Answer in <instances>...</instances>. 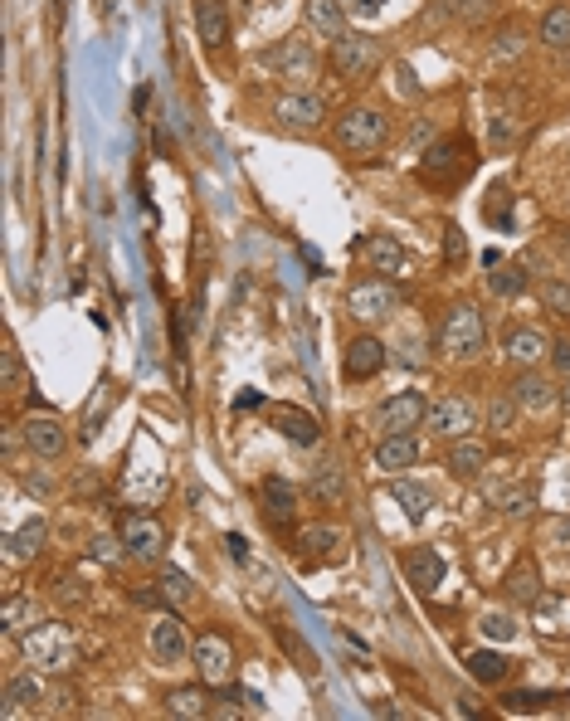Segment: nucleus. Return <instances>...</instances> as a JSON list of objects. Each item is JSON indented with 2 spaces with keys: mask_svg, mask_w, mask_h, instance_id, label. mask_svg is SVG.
I'll return each instance as SVG.
<instances>
[{
  "mask_svg": "<svg viewBox=\"0 0 570 721\" xmlns=\"http://www.w3.org/2000/svg\"><path fill=\"white\" fill-rule=\"evenodd\" d=\"M337 546H342V532H337V527H322V522H317V527H303V532H298V556H303V561H327Z\"/></svg>",
  "mask_w": 570,
  "mask_h": 721,
  "instance_id": "obj_31",
  "label": "nucleus"
},
{
  "mask_svg": "<svg viewBox=\"0 0 570 721\" xmlns=\"http://www.w3.org/2000/svg\"><path fill=\"white\" fill-rule=\"evenodd\" d=\"M20 376V356L15 351H5V380H15Z\"/></svg>",
  "mask_w": 570,
  "mask_h": 721,
  "instance_id": "obj_54",
  "label": "nucleus"
},
{
  "mask_svg": "<svg viewBox=\"0 0 570 721\" xmlns=\"http://www.w3.org/2000/svg\"><path fill=\"white\" fill-rule=\"evenodd\" d=\"M512 395H517V405H522L527 415H541V410H556V405H561V385H551V380L541 376V371H532V366L517 376Z\"/></svg>",
  "mask_w": 570,
  "mask_h": 721,
  "instance_id": "obj_16",
  "label": "nucleus"
},
{
  "mask_svg": "<svg viewBox=\"0 0 570 721\" xmlns=\"http://www.w3.org/2000/svg\"><path fill=\"white\" fill-rule=\"evenodd\" d=\"M488 293H493V298H522V293H527V273H522V268H493V273H488Z\"/></svg>",
  "mask_w": 570,
  "mask_h": 721,
  "instance_id": "obj_34",
  "label": "nucleus"
},
{
  "mask_svg": "<svg viewBox=\"0 0 570 721\" xmlns=\"http://www.w3.org/2000/svg\"><path fill=\"white\" fill-rule=\"evenodd\" d=\"M390 497H395V507H405L410 522H424V517L434 512V493H429L424 483H410V478H395V483H390Z\"/></svg>",
  "mask_w": 570,
  "mask_h": 721,
  "instance_id": "obj_28",
  "label": "nucleus"
},
{
  "mask_svg": "<svg viewBox=\"0 0 570 721\" xmlns=\"http://www.w3.org/2000/svg\"><path fill=\"white\" fill-rule=\"evenodd\" d=\"M44 541H49V527H44L39 517H30L20 532L5 536V556H10V561H35L39 551H44Z\"/></svg>",
  "mask_w": 570,
  "mask_h": 721,
  "instance_id": "obj_27",
  "label": "nucleus"
},
{
  "mask_svg": "<svg viewBox=\"0 0 570 721\" xmlns=\"http://www.w3.org/2000/svg\"><path fill=\"white\" fill-rule=\"evenodd\" d=\"M424 424H429L439 439H468V434L478 429V405H473L468 395H444V400L429 405Z\"/></svg>",
  "mask_w": 570,
  "mask_h": 721,
  "instance_id": "obj_6",
  "label": "nucleus"
},
{
  "mask_svg": "<svg viewBox=\"0 0 570 721\" xmlns=\"http://www.w3.org/2000/svg\"><path fill=\"white\" fill-rule=\"evenodd\" d=\"M152 653L161 668H181L190 658V639H186V629L176 624V614H156L152 619Z\"/></svg>",
  "mask_w": 570,
  "mask_h": 721,
  "instance_id": "obj_13",
  "label": "nucleus"
},
{
  "mask_svg": "<svg viewBox=\"0 0 570 721\" xmlns=\"http://www.w3.org/2000/svg\"><path fill=\"white\" fill-rule=\"evenodd\" d=\"M517 49H522V35H517V30H507V35H497V44H493V54H497V59H512Z\"/></svg>",
  "mask_w": 570,
  "mask_h": 721,
  "instance_id": "obj_46",
  "label": "nucleus"
},
{
  "mask_svg": "<svg viewBox=\"0 0 570 721\" xmlns=\"http://www.w3.org/2000/svg\"><path fill=\"white\" fill-rule=\"evenodd\" d=\"M507 668H512V663H507V658H502V653H493V648H478V653H468V673H473V678H478V683H502V678H507Z\"/></svg>",
  "mask_w": 570,
  "mask_h": 721,
  "instance_id": "obj_32",
  "label": "nucleus"
},
{
  "mask_svg": "<svg viewBox=\"0 0 570 721\" xmlns=\"http://www.w3.org/2000/svg\"><path fill=\"white\" fill-rule=\"evenodd\" d=\"M268 424H273L288 444H298V449H312V444L322 439V424L307 415V410H298V405H268Z\"/></svg>",
  "mask_w": 570,
  "mask_h": 721,
  "instance_id": "obj_14",
  "label": "nucleus"
},
{
  "mask_svg": "<svg viewBox=\"0 0 570 721\" xmlns=\"http://www.w3.org/2000/svg\"><path fill=\"white\" fill-rule=\"evenodd\" d=\"M444 10L463 20V25H478V20H488L493 15V0H444Z\"/></svg>",
  "mask_w": 570,
  "mask_h": 721,
  "instance_id": "obj_38",
  "label": "nucleus"
},
{
  "mask_svg": "<svg viewBox=\"0 0 570 721\" xmlns=\"http://www.w3.org/2000/svg\"><path fill=\"white\" fill-rule=\"evenodd\" d=\"M419 463V444L415 434H385L376 449V468H385V473H400V468H415Z\"/></svg>",
  "mask_w": 570,
  "mask_h": 721,
  "instance_id": "obj_24",
  "label": "nucleus"
},
{
  "mask_svg": "<svg viewBox=\"0 0 570 721\" xmlns=\"http://www.w3.org/2000/svg\"><path fill=\"white\" fill-rule=\"evenodd\" d=\"M463 254H468V244H463V229L449 225V229H444V259H449V264H463Z\"/></svg>",
  "mask_w": 570,
  "mask_h": 721,
  "instance_id": "obj_44",
  "label": "nucleus"
},
{
  "mask_svg": "<svg viewBox=\"0 0 570 721\" xmlns=\"http://www.w3.org/2000/svg\"><path fill=\"white\" fill-rule=\"evenodd\" d=\"M332 137H337L342 152L371 156L390 142V117L380 113V108H346V113L337 117V127H332Z\"/></svg>",
  "mask_w": 570,
  "mask_h": 721,
  "instance_id": "obj_1",
  "label": "nucleus"
},
{
  "mask_svg": "<svg viewBox=\"0 0 570 721\" xmlns=\"http://www.w3.org/2000/svg\"><path fill=\"white\" fill-rule=\"evenodd\" d=\"M273 117H278L288 132H312V127H322L327 103H322L312 88H288V93L273 98Z\"/></svg>",
  "mask_w": 570,
  "mask_h": 721,
  "instance_id": "obj_7",
  "label": "nucleus"
},
{
  "mask_svg": "<svg viewBox=\"0 0 570 721\" xmlns=\"http://www.w3.org/2000/svg\"><path fill=\"white\" fill-rule=\"evenodd\" d=\"M546 351H551V337L536 332V327H512V332L502 337V356L517 361V366H541Z\"/></svg>",
  "mask_w": 570,
  "mask_h": 721,
  "instance_id": "obj_19",
  "label": "nucleus"
},
{
  "mask_svg": "<svg viewBox=\"0 0 570 721\" xmlns=\"http://www.w3.org/2000/svg\"><path fill=\"white\" fill-rule=\"evenodd\" d=\"M122 541H127V556L142 561V566H152V561L166 556V527L156 517H127L122 522Z\"/></svg>",
  "mask_w": 570,
  "mask_h": 721,
  "instance_id": "obj_9",
  "label": "nucleus"
},
{
  "mask_svg": "<svg viewBox=\"0 0 570 721\" xmlns=\"http://www.w3.org/2000/svg\"><path fill=\"white\" fill-rule=\"evenodd\" d=\"M551 361H556L561 371H570V342H551Z\"/></svg>",
  "mask_w": 570,
  "mask_h": 721,
  "instance_id": "obj_50",
  "label": "nucleus"
},
{
  "mask_svg": "<svg viewBox=\"0 0 570 721\" xmlns=\"http://www.w3.org/2000/svg\"><path fill=\"white\" fill-rule=\"evenodd\" d=\"M264 64L278 78H288L293 88H307L317 78V49H312L307 35H288V39H278V49H268Z\"/></svg>",
  "mask_w": 570,
  "mask_h": 721,
  "instance_id": "obj_4",
  "label": "nucleus"
},
{
  "mask_svg": "<svg viewBox=\"0 0 570 721\" xmlns=\"http://www.w3.org/2000/svg\"><path fill=\"white\" fill-rule=\"evenodd\" d=\"M497 507H502L507 517H527V512L536 507V493H532V488H512V493L497 497Z\"/></svg>",
  "mask_w": 570,
  "mask_h": 721,
  "instance_id": "obj_40",
  "label": "nucleus"
},
{
  "mask_svg": "<svg viewBox=\"0 0 570 721\" xmlns=\"http://www.w3.org/2000/svg\"><path fill=\"white\" fill-rule=\"evenodd\" d=\"M166 712H171V717H205L210 707H205V692H200V687H176V692L166 697Z\"/></svg>",
  "mask_w": 570,
  "mask_h": 721,
  "instance_id": "obj_35",
  "label": "nucleus"
},
{
  "mask_svg": "<svg viewBox=\"0 0 570 721\" xmlns=\"http://www.w3.org/2000/svg\"><path fill=\"white\" fill-rule=\"evenodd\" d=\"M361 249H366L371 268H376V273H385V278H400V273L410 268V254H405V244H400L395 234H371Z\"/></svg>",
  "mask_w": 570,
  "mask_h": 721,
  "instance_id": "obj_20",
  "label": "nucleus"
},
{
  "mask_svg": "<svg viewBox=\"0 0 570 721\" xmlns=\"http://www.w3.org/2000/svg\"><path fill=\"white\" fill-rule=\"evenodd\" d=\"M410 142H434V122H429V117L410 127Z\"/></svg>",
  "mask_w": 570,
  "mask_h": 721,
  "instance_id": "obj_49",
  "label": "nucleus"
},
{
  "mask_svg": "<svg viewBox=\"0 0 570 721\" xmlns=\"http://www.w3.org/2000/svg\"><path fill=\"white\" fill-rule=\"evenodd\" d=\"M541 44H551V49H570V5L546 10V20H541Z\"/></svg>",
  "mask_w": 570,
  "mask_h": 721,
  "instance_id": "obj_33",
  "label": "nucleus"
},
{
  "mask_svg": "<svg viewBox=\"0 0 570 721\" xmlns=\"http://www.w3.org/2000/svg\"><path fill=\"white\" fill-rule=\"evenodd\" d=\"M161 595H166V605H190L195 585H190V575L181 566H166L161 570Z\"/></svg>",
  "mask_w": 570,
  "mask_h": 721,
  "instance_id": "obj_36",
  "label": "nucleus"
},
{
  "mask_svg": "<svg viewBox=\"0 0 570 721\" xmlns=\"http://www.w3.org/2000/svg\"><path fill=\"white\" fill-rule=\"evenodd\" d=\"M39 702H44V683H39L35 673H20V678H10V683H5V697H0V717H20V712H35Z\"/></svg>",
  "mask_w": 570,
  "mask_h": 721,
  "instance_id": "obj_22",
  "label": "nucleus"
},
{
  "mask_svg": "<svg viewBox=\"0 0 570 721\" xmlns=\"http://www.w3.org/2000/svg\"><path fill=\"white\" fill-rule=\"evenodd\" d=\"M264 517L273 527H293L298 517V488L288 478H268L264 483Z\"/></svg>",
  "mask_w": 570,
  "mask_h": 721,
  "instance_id": "obj_21",
  "label": "nucleus"
},
{
  "mask_svg": "<svg viewBox=\"0 0 570 721\" xmlns=\"http://www.w3.org/2000/svg\"><path fill=\"white\" fill-rule=\"evenodd\" d=\"M444 468L454 473V478H463V483H473L483 468H488V449L468 434V439H454V449H449V458H444Z\"/></svg>",
  "mask_w": 570,
  "mask_h": 721,
  "instance_id": "obj_23",
  "label": "nucleus"
},
{
  "mask_svg": "<svg viewBox=\"0 0 570 721\" xmlns=\"http://www.w3.org/2000/svg\"><path fill=\"white\" fill-rule=\"evenodd\" d=\"M376 64H380L376 39L351 35V30L332 39V74H337V78H366Z\"/></svg>",
  "mask_w": 570,
  "mask_h": 721,
  "instance_id": "obj_8",
  "label": "nucleus"
},
{
  "mask_svg": "<svg viewBox=\"0 0 570 721\" xmlns=\"http://www.w3.org/2000/svg\"><path fill=\"white\" fill-rule=\"evenodd\" d=\"M507 600H517V605H541V575H536L532 561H517V566L507 570Z\"/></svg>",
  "mask_w": 570,
  "mask_h": 721,
  "instance_id": "obj_30",
  "label": "nucleus"
},
{
  "mask_svg": "<svg viewBox=\"0 0 570 721\" xmlns=\"http://www.w3.org/2000/svg\"><path fill=\"white\" fill-rule=\"evenodd\" d=\"M25 653H30V663L49 668V673H64V668L78 663L74 634H69L64 624H35V629L25 634Z\"/></svg>",
  "mask_w": 570,
  "mask_h": 721,
  "instance_id": "obj_3",
  "label": "nucleus"
},
{
  "mask_svg": "<svg viewBox=\"0 0 570 721\" xmlns=\"http://www.w3.org/2000/svg\"><path fill=\"white\" fill-rule=\"evenodd\" d=\"M195 668H200V678L210 687H225L234 678V653L220 634H200L195 639Z\"/></svg>",
  "mask_w": 570,
  "mask_h": 721,
  "instance_id": "obj_12",
  "label": "nucleus"
},
{
  "mask_svg": "<svg viewBox=\"0 0 570 721\" xmlns=\"http://www.w3.org/2000/svg\"><path fill=\"white\" fill-rule=\"evenodd\" d=\"M225 546L234 561H249V541H244V536H225Z\"/></svg>",
  "mask_w": 570,
  "mask_h": 721,
  "instance_id": "obj_48",
  "label": "nucleus"
},
{
  "mask_svg": "<svg viewBox=\"0 0 570 721\" xmlns=\"http://www.w3.org/2000/svg\"><path fill=\"white\" fill-rule=\"evenodd\" d=\"M161 600H166V595H161V590H137V605H161Z\"/></svg>",
  "mask_w": 570,
  "mask_h": 721,
  "instance_id": "obj_53",
  "label": "nucleus"
},
{
  "mask_svg": "<svg viewBox=\"0 0 570 721\" xmlns=\"http://www.w3.org/2000/svg\"><path fill=\"white\" fill-rule=\"evenodd\" d=\"M483 342H488L483 312L473 303L449 307V317H444V327H439V351H444V356H458V361H473V356H483Z\"/></svg>",
  "mask_w": 570,
  "mask_h": 721,
  "instance_id": "obj_2",
  "label": "nucleus"
},
{
  "mask_svg": "<svg viewBox=\"0 0 570 721\" xmlns=\"http://www.w3.org/2000/svg\"><path fill=\"white\" fill-rule=\"evenodd\" d=\"M493 142L502 147V142H512V122L507 117H493Z\"/></svg>",
  "mask_w": 570,
  "mask_h": 721,
  "instance_id": "obj_51",
  "label": "nucleus"
},
{
  "mask_svg": "<svg viewBox=\"0 0 570 721\" xmlns=\"http://www.w3.org/2000/svg\"><path fill=\"white\" fill-rule=\"evenodd\" d=\"M468 142H434L424 161H419V176L424 181H458V176H468Z\"/></svg>",
  "mask_w": 570,
  "mask_h": 721,
  "instance_id": "obj_10",
  "label": "nucleus"
},
{
  "mask_svg": "<svg viewBox=\"0 0 570 721\" xmlns=\"http://www.w3.org/2000/svg\"><path fill=\"white\" fill-rule=\"evenodd\" d=\"M424 415H429V405H424V395L419 390H400V395H390L385 405H380V429L385 434H410V429H419L424 424Z\"/></svg>",
  "mask_w": 570,
  "mask_h": 721,
  "instance_id": "obj_11",
  "label": "nucleus"
},
{
  "mask_svg": "<svg viewBox=\"0 0 570 721\" xmlns=\"http://www.w3.org/2000/svg\"><path fill=\"white\" fill-rule=\"evenodd\" d=\"M307 493L317 497L322 507H342V502H346V468H337V463H322V468L312 473Z\"/></svg>",
  "mask_w": 570,
  "mask_h": 721,
  "instance_id": "obj_29",
  "label": "nucleus"
},
{
  "mask_svg": "<svg viewBox=\"0 0 570 721\" xmlns=\"http://www.w3.org/2000/svg\"><path fill=\"white\" fill-rule=\"evenodd\" d=\"M517 410H522V405H517V395H493V405H488V429H497V434H502V429H512Z\"/></svg>",
  "mask_w": 570,
  "mask_h": 721,
  "instance_id": "obj_39",
  "label": "nucleus"
},
{
  "mask_svg": "<svg viewBox=\"0 0 570 721\" xmlns=\"http://www.w3.org/2000/svg\"><path fill=\"white\" fill-rule=\"evenodd\" d=\"M478 629H483V639H493V644H512V639H517V619L502 614V609H488V614L478 619Z\"/></svg>",
  "mask_w": 570,
  "mask_h": 721,
  "instance_id": "obj_37",
  "label": "nucleus"
},
{
  "mask_svg": "<svg viewBox=\"0 0 570 721\" xmlns=\"http://www.w3.org/2000/svg\"><path fill=\"white\" fill-rule=\"evenodd\" d=\"M561 410L570 415V385H561Z\"/></svg>",
  "mask_w": 570,
  "mask_h": 721,
  "instance_id": "obj_55",
  "label": "nucleus"
},
{
  "mask_svg": "<svg viewBox=\"0 0 570 721\" xmlns=\"http://www.w3.org/2000/svg\"><path fill=\"white\" fill-rule=\"evenodd\" d=\"M385 366V342H376V337H351L346 342V356H342V371L346 380H371Z\"/></svg>",
  "mask_w": 570,
  "mask_h": 721,
  "instance_id": "obj_17",
  "label": "nucleus"
},
{
  "mask_svg": "<svg viewBox=\"0 0 570 721\" xmlns=\"http://www.w3.org/2000/svg\"><path fill=\"white\" fill-rule=\"evenodd\" d=\"M546 702H551V697H536V692H512V697H507L512 712H536V707H546Z\"/></svg>",
  "mask_w": 570,
  "mask_h": 721,
  "instance_id": "obj_45",
  "label": "nucleus"
},
{
  "mask_svg": "<svg viewBox=\"0 0 570 721\" xmlns=\"http://www.w3.org/2000/svg\"><path fill=\"white\" fill-rule=\"evenodd\" d=\"M400 307V293H395V283L390 278H361V283H351L346 288V317H356V322H385L390 312Z\"/></svg>",
  "mask_w": 570,
  "mask_h": 721,
  "instance_id": "obj_5",
  "label": "nucleus"
},
{
  "mask_svg": "<svg viewBox=\"0 0 570 721\" xmlns=\"http://www.w3.org/2000/svg\"><path fill=\"white\" fill-rule=\"evenodd\" d=\"M541 303L551 307V312H561V317H570V283H546V288H541Z\"/></svg>",
  "mask_w": 570,
  "mask_h": 721,
  "instance_id": "obj_43",
  "label": "nucleus"
},
{
  "mask_svg": "<svg viewBox=\"0 0 570 721\" xmlns=\"http://www.w3.org/2000/svg\"><path fill=\"white\" fill-rule=\"evenodd\" d=\"M25 614H30V605H25L20 595H10V600H5V609H0V624H5V634H20V629H25Z\"/></svg>",
  "mask_w": 570,
  "mask_h": 721,
  "instance_id": "obj_42",
  "label": "nucleus"
},
{
  "mask_svg": "<svg viewBox=\"0 0 570 721\" xmlns=\"http://www.w3.org/2000/svg\"><path fill=\"white\" fill-rule=\"evenodd\" d=\"M20 434H25V444H30V454L39 458H59L69 449V434H64V424L54 415H30L20 424Z\"/></svg>",
  "mask_w": 570,
  "mask_h": 721,
  "instance_id": "obj_15",
  "label": "nucleus"
},
{
  "mask_svg": "<svg viewBox=\"0 0 570 721\" xmlns=\"http://www.w3.org/2000/svg\"><path fill=\"white\" fill-rule=\"evenodd\" d=\"M122 556H127V541H122V536H98V541H93V561H103V566H117Z\"/></svg>",
  "mask_w": 570,
  "mask_h": 721,
  "instance_id": "obj_41",
  "label": "nucleus"
},
{
  "mask_svg": "<svg viewBox=\"0 0 570 721\" xmlns=\"http://www.w3.org/2000/svg\"><path fill=\"white\" fill-rule=\"evenodd\" d=\"M346 10H356V15H361V20H376L380 10H385V0H342Z\"/></svg>",
  "mask_w": 570,
  "mask_h": 721,
  "instance_id": "obj_47",
  "label": "nucleus"
},
{
  "mask_svg": "<svg viewBox=\"0 0 570 721\" xmlns=\"http://www.w3.org/2000/svg\"><path fill=\"white\" fill-rule=\"evenodd\" d=\"M405 575H410V585H415L419 595H434V590L444 585V556H439L434 546H415V551L405 556Z\"/></svg>",
  "mask_w": 570,
  "mask_h": 721,
  "instance_id": "obj_18",
  "label": "nucleus"
},
{
  "mask_svg": "<svg viewBox=\"0 0 570 721\" xmlns=\"http://www.w3.org/2000/svg\"><path fill=\"white\" fill-rule=\"evenodd\" d=\"M307 30L322 39L346 35V5L342 0H307Z\"/></svg>",
  "mask_w": 570,
  "mask_h": 721,
  "instance_id": "obj_25",
  "label": "nucleus"
},
{
  "mask_svg": "<svg viewBox=\"0 0 570 721\" xmlns=\"http://www.w3.org/2000/svg\"><path fill=\"white\" fill-rule=\"evenodd\" d=\"M195 25H200V39H205L210 49H220L229 39V5L225 0H200V5H195Z\"/></svg>",
  "mask_w": 570,
  "mask_h": 721,
  "instance_id": "obj_26",
  "label": "nucleus"
},
{
  "mask_svg": "<svg viewBox=\"0 0 570 721\" xmlns=\"http://www.w3.org/2000/svg\"><path fill=\"white\" fill-rule=\"evenodd\" d=\"M239 697H244V707H249V712H264V697H259V692H254V687H244V692H239Z\"/></svg>",
  "mask_w": 570,
  "mask_h": 721,
  "instance_id": "obj_52",
  "label": "nucleus"
}]
</instances>
